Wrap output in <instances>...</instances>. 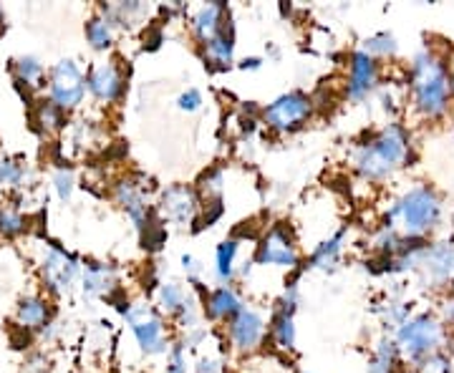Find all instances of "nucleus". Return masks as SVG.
I'll use <instances>...</instances> for the list:
<instances>
[{"mask_svg": "<svg viewBox=\"0 0 454 373\" xmlns=\"http://www.w3.org/2000/svg\"><path fill=\"white\" fill-rule=\"evenodd\" d=\"M197 210H200V202H197L195 190L177 184V187H169L162 195V212L167 220L177 222V225H187L195 220Z\"/></svg>", "mask_w": 454, "mask_h": 373, "instance_id": "nucleus-10", "label": "nucleus"}, {"mask_svg": "<svg viewBox=\"0 0 454 373\" xmlns=\"http://www.w3.org/2000/svg\"><path fill=\"white\" fill-rule=\"evenodd\" d=\"M379 82V66L366 51H356L351 56V71H348V97L364 98Z\"/></svg>", "mask_w": 454, "mask_h": 373, "instance_id": "nucleus-11", "label": "nucleus"}, {"mask_svg": "<svg viewBox=\"0 0 454 373\" xmlns=\"http://www.w3.org/2000/svg\"><path fill=\"white\" fill-rule=\"evenodd\" d=\"M258 265H270V268H288L293 270L301 258H298V247L293 240L291 229L286 225H276L265 232V237L260 240L258 253H255Z\"/></svg>", "mask_w": 454, "mask_h": 373, "instance_id": "nucleus-7", "label": "nucleus"}, {"mask_svg": "<svg viewBox=\"0 0 454 373\" xmlns=\"http://www.w3.org/2000/svg\"><path fill=\"white\" fill-rule=\"evenodd\" d=\"M450 82H452V91H454V68H452V79H450Z\"/></svg>", "mask_w": 454, "mask_h": 373, "instance_id": "nucleus-38", "label": "nucleus"}, {"mask_svg": "<svg viewBox=\"0 0 454 373\" xmlns=\"http://www.w3.org/2000/svg\"><path fill=\"white\" fill-rule=\"evenodd\" d=\"M340 237H343V235H336V237L325 240L324 245H318V247H316V253L310 255L309 268H321V270L333 268L340 255Z\"/></svg>", "mask_w": 454, "mask_h": 373, "instance_id": "nucleus-24", "label": "nucleus"}, {"mask_svg": "<svg viewBox=\"0 0 454 373\" xmlns=\"http://www.w3.org/2000/svg\"><path fill=\"white\" fill-rule=\"evenodd\" d=\"M182 265H184V270L192 276V280H197V276H200V262H197L195 258H190V255H184V258H182Z\"/></svg>", "mask_w": 454, "mask_h": 373, "instance_id": "nucleus-35", "label": "nucleus"}, {"mask_svg": "<svg viewBox=\"0 0 454 373\" xmlns=\"http://www.w3.org/2000/svg\"><path fill=\"white\" fill-rule=\"evenodd\" d=\"M260 64H262L260 58H245L243 68H250V71H255V68H260Z\"/></svg>", "mask_w": 454, "mask_h": 373, "instance_id": "nucleus-36", "label": "nucleus"}, {"mask_svg": "<svg viewBox=\"0 0 454 373\" xmlns=\"http://www.w3.org/2000/svg\"><path fill=\"white\" fill-rule=\"evenodd\" d=\"M238 240H225V243L217 247V255H215V270L220 280H230L235 276V258H238Z\"/></svg>", "mask_w": 454, "mask_h": 373, "instance_id": "nucleus-23", "label": "nucleus"}, {"mask_svg": "<svg viewBox=\"0 0 454 373\" xmlns=\"http://www.w3.org/2000/svg\"><path fill=\"white\" fill-rule=\"evenodd\" d=\"M270 336L278 348H283V351L295 348V321H293L291 310H278L273 325H270Z\"/></svg>", "mask_w": 454, "mask_h": 373, "instance_id": "nucleus-18", "label": "nucleus"}, {"mask_svg": "<svg viewBox=\"0 0 454 373\" xmlns=\"http://www.w3.org/2000/svg\"><path fill=\"white\" fill-rule=\"evenodd\" d=\"M20 175H23V167L13 162V159H5V162L0 164V179H3V182H8V184H18Z\"/></svg>", "mask_w": 454, "mask_h": 373, "instance_id": "nucleus-33", "label": "nucleus"}, {"mask_svg": "<svg viewBox=\"0 0 454 373\" xmlns=\"http://www.w3.org/2000/svg\"><path fill=\"white\" fill-rule=\"evenodd\" d=\"M38 116H41V124H43V129L46 131L61 129V124H64V112H61L59 106H53L51 101H43V104L38 106Z\"/></svg>", "mask_w": 454, "mask_h": 373, "instance_id": "nucleus-27", "label": "nucleus"}, {"mask_svg": "<svg viewBox=\"0 0 454 373\" xmlns=\"http://www.w3.org/2000/svg\"><path fill=\"white\" fill-rule=\"evenodd\" d=\"M5 33V18H3V8H0V35Z\"/></svg>", "mask_w": 454, "mask_h": 373, "instance_id": "nucleus-37", "label": "nucleus"}, {"mask_svg": "<svg viewBox=\"0 0 454 373\" xmlns=\"http://www.w3.org/2000/svg\"><path fill=\"white\" fill-rule=\"evenodd\" d=\"M394 366H396V346L391 341H384L372 361V373H391Z\"/></svg>", "mask_w": 454, "mask_h": 373, "instance_id": "nucleus-26", "label": "nucleus"}, {"mask_svg": "<svg viewBox=\"0 0 454 373\" xmlns=\"http://www.w3.org/2000/svg\"><path fill=\"white\" fill-rule=\"evenodd\" d=\"M177 104L182 112H197V109L202 106V94H200L197 89H187V91L177 98Z\"/></svg>", "mask_w": 454, "mask_h": 373, "instance_id": "nucleus-32", "label": "nucleus"}, {"mask_svg": "<svg viewBox=\"0 0 454 373\" xmlns=\"http://www.w3.org/2000/svg\"><path fill=\"white\" fill-rule=\"evenodd\" d=\"M43 276H46V283L53 291H64L79 276V265H76V260L71 258V255L56 250V253H51L46 265H43Z\"/></svg>", "mask_w": 454, "mask_h": 373, "instance_id": "nucleus-14", "label": "nucleus"}, {"mask_svg": "<svg viewBox=\"0 0 454 373\" xmlns=\"http://www.w3.org/2000/svg\"><path fill=\"white\" fill-rule=\"evenodd\" d=\"M18 321L23 328H41L49 321V306L41 298H26L18 306Z\"/></svg>", "mask_w": 454, "mask_h": 373, "instance_id": "nucleus-20", "label": "nucleus"}, {"mask_svg": "<svg viewBox=\"0 0 454 373\" xmlns=\"http://www.w3.org/2000/svg\"><path fill=\"white\" fill-rule=\"evenodd\" d=\"M227 23V5L225 3H207V5H202L200 11L192 18V28H195V35L205 43V41H210L212 35H217V33L225 28Z\"/></svg>", "mask_w": 454, "mask_h": 373, "instance_id": "nucleus-15", "label": "nucleus"}, {"mask_svg": "<svg viewBox=\"0 0 454 373\" xmlns=\"http://www.w3.org/2000/svg\"><path fill=\"white\" fill-rule=\"evenodd\" d=\"M396 341H399V348L404 351L406 356H429L439 346V341H442V328H439L434 318L417 315V318H409V321L402 323Z\"/></svg>", "mask_w": 454, "mask_h": 373, "instance_id": "nucleus-6", "label": "nucleus"}, {"mask_svg": "<svg viewBox=\"0 0 454 373\" xmlns=\"http://www.w3.org/2000/svg\"><path fill=\"white\" fill-rule=\"evenodd\" d=\"M112 285L114 276L106 265H91L83 276V288L89 292H106Z\"/></svg>", "mask_w": 454, "mask_h": 373, "instance_id": "nucleus-25", "label": "nucleus"}, {"mask_svg": "<svg viewBox=\"0 0 454 373\" xmlns=\"http://www.w3.org/2000/svg\"><path fill=\"white\" fill-rule=\"evenodd\" d=\"M394 51H396V43H394L389 33L373 35L372 41H366V53L369 56H387V53H394Z\"/></svg>", "mask_w": 454, "mask_h": 373, "instance_id": "nucleus-29", "label": "nucleus"}, {"mask_svg": "<svg viewBox=\"0 0 454 373\" xmlns=\"http://www.w3.org/2000/svg\"><path fill=\"white\" fill-rule=\"evenodd\" d=\"M202 56L205 64L212 68H227L232 64V53H235V35H232V26H225L217 35H212L210 41L202 43Z\"/></svg>", "mask_w": 454, "mask_h": 373, "instance_id": "nucleus-16", "label": "nucleus"}, {"mask_svg": "<svg viewBox=\"0 0 454 373\" xmlns=\"http://www.w3.org/2000/svg\"><path fill=\"white\" fill-rule=\"evenodd\" d=\"M160 306H162L164 313L182 318L187 328H192V323H195V303L177 283H162L160 285Z\"/></svg>", "mask_w": 454, "mask_h": 373, "instance_id": "nucleus-13", "label": "nucleus"}, {"mask_svg": "<svg viewBox=\"0 0 454 373\" xmlns=\"http://www.w3.org/2000/svg\"><path fill=\"white\" fill-rule=\"evenodd\" d=\"M164 373H190V363H187L184 346H175V348L167 354V369H164Z\"/></svg>", "mask_w": 454, "mask_h": 373, "instance_id": "nucleus-30", "label": "nucleus"}, {"mask_svg": "<svg viewBox=\"0 0 454 373\" xmlns=\"http://www.w3.org/2000/svg\"><path fill=\"white\" fill-rule=\"evenodd\" d=\"M313 114V98L303 91H288L283 97H278L265 112L262 119L273 131L288 134V131L301 129Z\"/></svg>", "mask_w": 454, "mask_h": 373, "instance_id": "nucleus-4", "label": "nucleus"}, {"mask_svg": "<svg viewBox=\"0 0 454 373\" xmlns=\"http://www.w3.org/2000/svg\"><path fill=\"white\" fill-rule=\"evenodd\" d=\"M424 265H427V270H429L432 276L439 277V280H444V277L454 270V253L450 247H444V245L432 247V250L424 253Z\"/></svg>", "mask_w": 454, "mask_h": 373, "instance_id": "nucleus-19", "label": "nucleus"}, {"mask_svg": "<svg viewBox=\"0 0 454 373\" xmlns=\"http://www.w3.org/2000/svg\"><path fill=\"white\" fill-rule=\"evenodd\" d=\"M23 228H26V220L16 210H0V232L3 235L13 237L18 232H23Z\"/></svg>", "mask_w": 454, "mask_h": 373, "instance_id": "nucleus-28", "label": "nucleus"}, {"mask_svg": "<svg viewBox=\"0 0 454 373\" xmlns=\"http://www.w3.org/2000/svg\"><path fill=\"white\" fill-rule=\"evenodd\" d=\"M439 214H442L439 197L429 187L409 190L391 212V217H396L409 235H422L427 229L434 228L439 222Z\"/></svg>", "mask_w": 454, "mask_h": 373, "instance_id": "nucleus-3", "label": "nucleus"}, {"mask_svg": "<svg viewBox=\"0 0 454 373\" xmlns=\"http://www.w3.org/2000/svg\"><path fill=\"white\" fill-rule=\"evenodd\" d=\"M86 38L94 49H109L114 41V23L106 16H94L86 23Z\"/></svg>", "mask_w": 454, "mask_h": 373, "instance_id": "nucleus-21", "label": "nucleus"}, {"mask_svg": "<svg viewBox=\"0 0 454 373\" xmlns=\"http://www.w3.org/2000/svg\"><path fill=\"white\" fill-rule=\"evenodd\" d=\"M86 86L98 101H116L124 91V76L116 64H101L89 74Z\"/></svg>", "mask_w": 454, "mask_h": 373, "instance_id": "nucleus-12", "label": "nucleus"}, {"mask_svg": "<svg viewBox=\"0 0 454 373\" xmlns=\"http://www.w3.org/2000/svg\"><path fill=\"white\" fill-rule=\"evenodd\" d=\"M227 333H230V343L235 346V351L253 354L265 338V321L258 310L243 308L227 323Z\"/></svg>", "mask_w": 454, "mask_h": 373, "instance_id": "nucleus-9", "label": "nucleus"}, {"mask_svg": "<svg viewBox=\"0 0 454 373\" xmlns=\"http://www.w3.org/2000/svg\"><path fill=\"white\" fill-rule=\"evenodd\" d=\"M56 190H59V197H61V199L71 197V192H74V175L61 169V172L56 175Z\"/></svg>", "mask_w": 454, "mask_h": 373, "instance_id": "nucleus-34", "label": "nucleus"}, {"mask_svg": "<svg viewBox=\"0 0 454 373\" xmlns=\"http://www.w3.org/2000/svg\"><path fill=\"white\" fill-rule=\"evenodd\" d=\"M13 71H16L18 86H23V83H26V89H28V91L41 86V79H43V66L38 64L35 58H31V56L18 58L16 66H13Z\"/></svg>", "mask_w": 454, "mask_h": 373, "instance_id": "nucleus-22", "label": "nucleus"}, {"mask_svg": "<svg viewBox=\"0 0 454 373\" xmlns=\"http://www.w3.org/2000/svg\"><path fill=\"white\" fill-rule=\"evenodd\" d=\"M86 94V79L82 68L74 61H61L51 68L49 74V101L61 112H71L83 101Z\"/></svg>", "mask_w": 454, "mask_h": 373, "instance_id": "nucleus-5", "label": "nucleus"}, {"mask_svg": "<svg viewBox=\"0 0 454 373\" xmlns=\"http://www.w3.org/2000/svg\"><path fill=\"white\" fill-rule=\"evenodd\" d=\"M243 310V303H240V298H238V292L232 291V288H215V291L207 295V315H210L212 321H232L238 313Z\"/></svg>", "mask_w": 454, "mask_h": 373, "instance_id": "nucleus-17", "label": "nucleus"}, {"mask_svg": "<svg viewBox=\"0 0 454 373\" xmlns=\"http://www.w3.org/2000/svg\"><path fill=\"white\" fill-rule=\"evenodd\" d=\"M411 83H414V101L417 109L427 116H439L450 106V94H452V82L447 68L439 64L434 56L419 53L414 58L411 68Z\"/></svg>", "mask_w": 454, "mask_h": 373, "instance_id": "nucleus-2", "label": "nucleus"}, {"mask_svg": "<svg viewBox=\"0 0 454 373\" xmlns=\"http://www.w3.org/2000/svg\"><path fill=\"white\" fill-rule=\"evenodd\" d=\"M223 197H212L207 199V207H205V214H202V220H200V228H212L220 217H223Z\"/></svg>", "mask_w": 454, "mask_h": 373, "instance_id": "nucleus-31", "label": "nucleus"}, {"mask_svg": "<svg viewBox=\"0 0 454 373\" xmlns=\"http://www.w3.org/2000/svg\"><path fill=\"white\" fill-rule=\"evenodd\" d=\"M131 325V333L139 343V348L145 351L146 356H160L167 354L169 341H167V330H164L162 318L157 313H152L149 308H137L127 313Z\"/></svg>", "mask_w": 454, "mask_h": 373, "instance_id": "nucleus-8", "label": "nucleus"}, {"mask_svg": "<svg viewBox=\"0 0 454 373\" xmlns=\"http://www.w3.org/2000/svg\"><path fill=\"white\" fill-rule=\"evenodd\" d=\"M409 157V136L402 127L391 124L379 131L369 144L358 146L356 169L369 179H381L399 169Z\"/></svg>", "mask_w": 454, "mask_h": 373, "instance_id": "nucleus-1", "label": "nucleus"}]
</instances>
